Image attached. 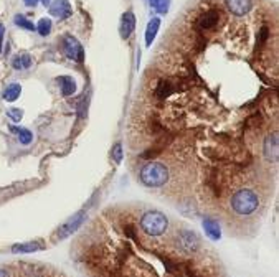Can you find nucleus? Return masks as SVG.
I'll return each instance as SVG.
<instances>
[{
  "label": "nucleus",
  "mask_w": 279,
  "mask_h": 277,
  "mask_svg": "<svg viewBox=\"0 0 279 277\" xmlns=\"http://www.w3.org/2000/svg\"><path fill=\"white\" fill-rule=\"evenodd\" d=\"M230 205H231V210H233L236 215L250 216L260 208V196L253 190L241 188V190L235 191V195L231 196Z\"/></svg>",
  "instance_id": "nucleus-1"
},
{
  "label": "nucleus",
  "mask_w": 279,
  "mask_h": 277,
  "mask_svg": "<svg viewBox=\"0 0 279 277\" xmlns=\"http://www.w3.org/2000/svg\"><path fill=\"white\" fill-rule=\"evenodd\" d=\"M140 182L145 186H150V188L164 186L168 182L167 167L164 164H160V162H149L140 170Z\"/></svg>",
  "instance_id": "nucleus-2"
},
{
  "label": "nucleus",
  "mask_w": 279,
  "mask_h": 277,
  "mask_svg": "<svg viewBox=\"0 0 279 277\" xmlns=\"http://www.w3.org/2000/svg\"><path fill=\"white\" fill-rule=\"evenodd\" d=\"M139 224L147 236H162L168 228V219L160 211H147L142 215Z\"/></svg>",
  "instance_id": "nucleus-3"
},
{
  "label": "nucleus",
  "mask_w": 279,
  "mask_h": 277,
  "mask_svg": "<svg viewBox=\"0 0 279 277\" xmlns=\"http://www.w3.org/2000/svg\"><path fill=\"white\" fill-rule=\"evenodd\" d=\"M63 53H65L66 58L71 60V61H76V63H83L84 61L83 46L73 35H65V36H63Z\"/></svg>",
  "instance_id": "nucleus-4"
},
{
  "label": "nucleus",
  "mask_w": 279,
  "mask_h": 277,
  "mask_svg": "<svg viewBox=\"0 0 279 277\" xmlns=\"http://www.w3.org/2000/svg\"><path fill=\"white\" fill-rule=\"evenodd\" d=\"M177 243H178V248L187 254L197 253L200 249V244H202L200 243V238L197 236V233L188 231V229H183V231L178 233Z\"/></svg>",
  "instance_id": "nucleus-5"
},
{
  "label": "nucleus",
  "mask_w": 279,
  "mask_h": 277,
  "mask_svg": "<svg viewBox=\"0 0 279 277\" xmlns=\"http://www.w3.org/2000/svg\"><path fill=\"white\" fill-rule=\"evenodd\" d=\"M218 20H220V12L215 8H210L197 20V28H198V31L205 33V31H210L217 27Z\"/></svg>",
  "instance_id": "nucleus-6"
},
{
  "label": "nucleus",
  "mask_w": 279,
  "mask_h": 277,
  "mask_svg": "<svg viewBox=\"0 0 279 277\" xmlns=\"http://www.w3.org/2000/svg\"><path fill=\"white\" fill-rule=\"evenodd\" d=\"M84 216H86V213H84V211H80V213H76L75 216H71V218L68 219V221L60 228V231H58V238H60V239H65V238L70 236V234L75 233L76 229L83 224Z\"/></svg>",
  "instance_id": "nucleus-7"
},
{
  "label": "nucleus",
  "mask_w": 279,
  "mask_h": 277,
  "mask_svg": "<svg viewBox=\"0 0 279 277\" xmlns=\"http://www.w3.org/2000/svg\"><path fill=\"white\" fill-rule=\"evenodd\" d=\"M50 13L60 20H66L71 15V5L68 0H53L50 2Z\"/></svg>",
  "instance_id": "nucleus-8"
},
{
  "label": "nucleus",
  "mask_w": 279,
  "mask_h": 277,
  "mask_svg": "<svg viewBox=\"0 0 279 277\" xmlns=\"http://www.w3.org/2000/svg\"><path fill=\"white\" fill-rule=\"evenodd\" d=\"M225 3L236 17H243L251 10V0H225Z\"/></svg>",
  "instance_id": "nucleus-9"
},
{
  "label": "nucleus",
  "mask_w": 279,
  "mask_h": 277,
  "mask_svg": "<svg viewBox=\"0 0 279 277\" xmlns=\"http://www.w3.org/2000/svg\"><path fill=\"white\" fill-rule=\"evenodd\" d=\"M203 229L212 241H220V239H222V228H220V223L215 218H205Z\"/></svg>",
  "instance_id": "nucleus-10"
},
{
  "label": "nucleus",
  "mask_w": 279,
  "mask_h": 277,
  "mask_svg": "<svg viewBox=\"0 0 279 277\" xmlns=\"http://www.w3.org/2000/svg\"><path fill=\"white\" fill-rule=\"evenodd\" d=\"M278 145H279L278 134H273L265 140V157L270 162H278V152H279Z\"/></svg>",
  "instance_id": "nucleus-11"
},
{
  "label": "nucleus",
  "mask_w": 279,
  "mask_h": 277,
  "mask_svg": "<svg viewBox=\"0 0 279 277\" xmlns=\"http://www.w3.org/2000/svg\"><path fill=\"white\" fill-rule=\"evenodd\" d=\"M136 28V17L133 12H126L123 15V20H121V36L123 38H129L133 35V31Z\"/></svg>",
  "instance_id": "nucleus-12"
},
{
  "label": "nucleus",
  "mask_w": 279,
  "mask_h": 277,
  "mask_svg": "<svg viewBox=\"0 0 279 277\" xmlns=\"http://www.w3.org/2000/svg\"><path fill=\"white\" fill-rule=\"evenodd\" d=\"M56 81H58V85H60L61 94L65 97L73 96V94H75V91H76V83H75V80H73L71 76H60Z\"/></svg>",
  "instance_id": "nucleus-13"
},
{
  "label": "nucleus",
  "mask_w": 279,
  "mask_h": 277,
  "mask_svg": "<svg viewBox=\"0 0 279 277\" xmlns=\"http://www.w3.org/2000/svg\"><path fill=\"white\" fill-rule=\"evenodd\" d=\"M159 28H160V18H152L149 22V25H147V28H145V45L147 46H150L152 41L155 40Z\"/></svg>",
  "instance_id": "nucleus-14"
},
{
  "label": "nucleus",
  "mask_w": 279,
  "mask_h": 277,
  "mask_svg": "<svg viewBox=\"0 0 279 277\" xmlns=\"http://www.w3.org/2000/svg\"><path fill=\"white\" fill-rule=\"evenodd\" d=\"M10 132L17 134L18 142L23 145H28V144H31V140H33V134H31V130H28V129L17 127V125H10Z\"/></svg>",
  "instance_id": "nucleus-15"
},
{
  "label": "nucleus",
  "mask_w": 279,
  "mask_h": 277,
  "mask_svg": "<svg viewBox=\"0 0 279 277\" xmlns=\"http://www.w3.org/2000/svg\"><path fill=\"white\" fill-rule=\"evenodd\" d=\"M20 94H22V86H20L18 83H12V85H8L7 88H5L3 99L8 102H13L20 97Z\"/></svg>",
  "instance_id": "nucleus-16"
},
{
  "label": "nucleus",
  "mask_w": 279,
  "mask_h": 277,
  "mask_svg": "<svg viewBox=\"0 0 279 277\" xmlns=\"http://www.w3.org/2000/svg\"><path fill=\"white\" fill-rule=\"evenodd\" d=\"M41 246L38 243H22V244H13L12 253L15 254H27V253H35V251H40Z\"/></svg>",
  "instance_id": "nucleus-17"
},
{
  "label": "nucleus",
  "mask_w": 279,
  "mask_h": 277,
  "mask_svg": "<svg viewBox=\"0 0 279 277\" xmlns=\"http://www.w3.org/2000/svg\"><path fill=\"white\" fill-rule=\"evenodd\" d=\"M31 63H33L31 56L28 53H23V55L15 56L12 61V66L15 68V70H28V68L31 66Z\"/></svg>",
  "instance_id": "nucleus-18"
},
{
  "label": "nucleus",
  "mask_w": 279,
  "mask_h": 277,
  "mask_svg": "<svg viewBox=\"0 0 279 277\" xmlns=\"http://www.w3.org/2000/svg\"><path fill=\"white\" fill-rule=\"evenodd\" d=\"M13 23L17 25V27L23 28V30H28V31L36 30V25H33V22H30V20L27 17H23V15H15Z\"/></svg>",
  "instance_id": "nucleus-19"
},
{
  "label": "nucleus",
  "mask_w": 279,
  "mask_h": 277,
  "mask_svg": "<svg viewBox=\"0 0 279 277\" xmlns=\"http://www.w3.org/2000/svg\"><path fill=\"white\" fill-rule=\"evenodd\" d=\"M170 94H172V85H170V83L160 81L159 86H157V90H155V96L159 99H165V97L170 96Z\"/></svg>",
  "instance_id": "nucleus-20"
},
{
  "label": "nucleus",
  "mask_w": 279,
  "mask_h": 277,
  "mask_svg": "<svg viewBox=\"0 0 279 277\" xmlns=\"http://www.w3.org/2000/svg\"><path fill=\"white\" fill-rule=\"evenodd\" d=\"M36 31L41 35V36H46V35H50V31H51V20L50 18H40V22L38 25H36Z\"/></svg>",
  "instance_id": "nucleus-21"
},
{
  "label": "nucleus",
  "mask_w": 279,
  "mask_h": 277,
  "mask_svg": "<svg viewBox=\"0 0 279 277\" xmlns=\"http://www.w3.org/2000/svg\"><path fill=\"white\" fill-rule=\"evenodd\" d=\"M150 5L159 13H167L168 7H170V0H150Z\"/></svg>",
  "instance_id": "nucleus-22"
},
{
  "label": "nucleus",
  "mask_w": 279,
  "mask_h": 277,
  "mask_svg": "<svg viewBox=\"0 0 279 277\" xmlns=\"http://www.w3.org/2000/svg\"><path fill=\"white\" fill-rule=\"evenodd\" d=\"M113 160L118 165L123 162V144H116L113 147Z\"/></svg>",
  "instance_id": "nucleus-23"
},
{
  "label": "nucleus",
  "mask_w": 279,
  "mask_h": 277,
  "mask_svg": "<svg viewBox=\"0 0 279 277\" xmlns=\"http://www.w3.org/2000/svg\"><path fill=\"white\" fill-rule=\"evenodd\" d=\"M7 116L12 119L13 122H20V121H22V117H23V111H22V109H8Z\"/></svg>",
  "instance_id": "nucleus-24"
},
{
  "label": "nucleus",
  "mask_w": 279,
  "mask_h": 277,
  "mask_svg": "<svg viewBox=\"0 0 279 277\" xmlns=\"http://www.w3.org/2000/svg\"><path fill=\"white\" fill-rule=\"evenodd\" d=\"M23 3L27 7H36L38 3H43L45 7H50V0H23Z\"/></svg>",
  "instance_id": "nucleus-25"
},
{
  "label": "nucleus",
  "mask_w": 279,
  "mask_h": 277,
  "mask_svg": "<svg viewBox=\"0 0 279 277\" xmlns=\"http://www.w3.org/2000/svg\"><path fill=\"white\" fill-rule=\"evenodd\" d=\"M268 31H270V30H268L266 27L261 28V31H260V38H258V45H263V41H265V40L268 38Z\"/></svg>",
  "instance_id": "nucleus-26"
},
{
  "label": "nucleus",
  "mask_w": 279,
  "mask_h": 277,
  "mask_svg": "<svg viewBox=\"0 0 279 277\" xmlns=\"http://www.w3.org/2000/svg\"><path fill=\"white\" fill-rule=\"evenodd\" d=\"M3 35H5V28L3 25H0V53H2V46H3Z\"/></svg>",
  "instance_id": "nucleus-27"
},
{
  "label": "nucleus",
  "mask_w": 279,
  "mask_h": 277,
  "mask_svg": "<svg viewBox=\"0 0 279 277\" xmlns=\"http://www.w3.org/2000/svg\"><path fill=\"white\" fill-rule=\"evenodd\" d=\"M0 277H8V274L5 273V271H2V269H0Z\"/></svg>",
  "instance_id": "nucleus-28"
}]
</instances>
